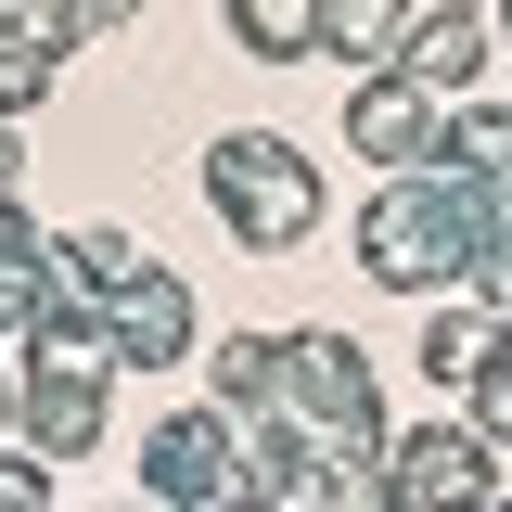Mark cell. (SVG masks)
Returning a JSON list of instances; mask_svg holds the SVG:
<instances>
[{"instance_id": "obj_1", "label": "cell", "mask_w": 512, "mask_h": 512, "mask_svg": "<svg viewBox=\"0 0 512 512\" xmlns=\"http://www.w3.org/2000/svg\"><path fill=\"white\" fill-rule=\"evenodd\" d=\"M205 192H218V218H231L244 244H295V231L320 218L308 167H295L282 141H218V167H205Z\"/></svg>"}, {"instance_id": "obj_8", "label": "cell", "mask_w": 512, "mask_h": 512, "mask_svg": "<svg viewBox=\"0 0 512 512\" xmlns=\"http://www.w3.org/2000/svg\"><path fill=\"white\" fill-rule=\"evenodd\" d=\"M474 52H487V26H474V13H436V26H423V52H410V77L448 90V77H474Z\"/></svg>"}, {"instance_id": "obj_2", "label": "cell", "mask_w": 512, "mask_h": 512, "mask_svg": "<svg viewBox=\"0 0 512 512\" xmlns=\"http://www.w3.org/2000/svg\"><path fill=\"white\" fill-rule=\"evenodd\" d=\"M397 461H410V474H397V500H410V512H487V500H500V474H487V436H461V423L410 436Z\"/></svg>"}, {"instance_id": "obj_10", "label": "cell", "mask_w": 512, "mask_h": 512, "mask_svg": "<svg viewBox=\"0 0 512 512\" xmlns=\"http://www.w3.org/2000/svg\"><path fill=\"white\" fill-rule=\"evenodd\" d=\"M231 26L269 39V52H295V39H308V0H231Z\"/></svg>"}, {"instance_id": "obj_6", "label": "cell", "mask_w": 512, "mask_h": 512, "mask_svg": "<svg viewBox=\"0 0 512 512\" xmlns=\"http://www.w3.org/2000/svg\"><path fill=\"white\" fill-rule=\"evenodd\" d=\"M500 359H512V346H500V320H487V308H448L436 333H423V372H436V384H487Z\"/></svg>"}, {"instance_id": "obj_3", "label": "cell", "mask_w": 512, "mask_h": 512, "mask_svg": "<svg viewBox=\"0 0 512 512\" xmlns=\"http://www.w3.org/2000/svg\"><path fill=\"white\" fill-rule=\"evenodd\" d=\"M141 487H154L167 512H205L218 487H231V436H218L205 410H192V423H167V436L141 448Z\"/></svg>"}, {"instance_id": "obj_4", "label": "cell", "mask_w": 512, "mask_h": 512, "mask_svg": "<svg viewBox=\"0 0 512 512\" xmlns=\"http://www.w3.org/2000/svg\"><path fill=\"white\" fill-rule=\"evenodd\" d=\"M103 308H116V320H103L116 359H180V333H192V295L167 282V269H154V282H116Z\"/></svg>"}, {"instance_id": "obj_11", "label": "cell", "mask_w": 512, "mask_h": 512, "mask_svg": "<svg viewBox=\"0 0 512 512\" xmlns=\"http://www.w3.org/2000/svg\"><path fill=\"white\" fill-rule=\"evenodd\" d=\"M397 26V0H333V39H384Z\"/></svg>"}, {"instance_id": "obj_5", "label": "cell", "mask_w": 512, "mask_h": 512, "mask_svg": "<svg viewBox=\"0 0 512 512\" xmlns=\"http://www.w3.org/2000/svg\"><path fill=\"white\" fill-rule=\"evenodd\" d=\"M90 423H103V359H64V372L26 384V436L52 448V461H64V448H90Z\"/></svg>"}, {"instance_id": "obj_9", "label": "cell", "mask_w": 512, "mask_h": 512, "mask_svg": "<svg viewBox=\"0 0 512 512\" xmlns=\"http://www.w3.org/2000/svg\"><path fill=\"white\" fill-rule=\"evenodd\" d=\"M218 397H231V410H269V397H282V346L231 333V346H218Z\"/></svg>"}, {"instance_id": "obj_7", "label": "cell", "mask_w": 512, "mask_h": 512, "mask_svg": "<svg viewBox=\"0 0 512 512\" xmlns=\"http://www.w3.org/2000/svg\"><path fill=\"white\" fill-rule=\"evenodd\" d=\"M346 128H359L372 154H423V90H359V103H346Z\"/></svg>"}]
</instances>
